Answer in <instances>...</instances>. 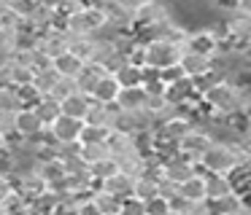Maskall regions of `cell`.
<instances>
[{
  "instance_id": "41",
  "label": "cell",
  "mask_w": 251,
  "mask_h": 215,
  "mask_svg": "<svg viewBox=\"0 0 251 215\" xmlns=\"http://www.w3.org/2000/svg\"><path fill=\"white\" fill-rule=\"evenodd\" d=\"M0 86H14V57L0 59Z\"/></svg>"
},
{
  "instance_id": "14",
  "label": "cell",
  "mask_w": 251,
  "mask_h": 215,
  "mask_svg": "<svg viewBox=\"0 0 251 215\" xmlns=\"http://www.w3.org/2000/svg\"><path fill=\"white\" fill-rule=\"evenodd\" d=\"M178 196L189 204H202L208 202V191H205V172L197 170L189 180H184L178 186Z\"/></svg>"
},
{
  "instance_id": "35",
  "label": "cell",
  "mask_w": 251,
  "mask_h": 215,
  "mask_svg": "<svg viewBox=\"0 0 251 215\" xmlns=\"http://www.w3.org/2000/svg\"><path fill=\"white\" fill-rule=\"evenodd\" d=\"M0 134L6 140L17 137V110H0Z\"/></svg>"
},
{
  "instance_id": "9",
  "label": "cell",
  "mask_w": 251,
  "mask_h": 215,
  "mask_svg": "<svg viewBox=\"0 0 251 215\" xmlns=\"http://www.w3.org/2000/svg\"><path fill=\"white\" fill-rule=\"evenodd\" d=\"M195 172H197V167L192 164V161H186L178 150L162 161V177H165V180H170V183H176V186H181L184 180H189Z\"/></svg>"
},
{
  "instance_id": "50",
  "label": "cell",
  "mask_w": 251,
  "mask_h": 215,
  "mask_svg": "<svg viewBox=\"0 0 251 215\" xmlns=\"http://www.w3.org/2000/svg\"><path fill=\"white\" fill-rule=\"evenodd\" d=\"M229 215H251V207H246V204H240L235 213H229Z\"/></svg>"
},
{
  "instance_id": "4",
  "label": "cell",
  "mask_w": 251,
  "mask_h": 215,
  "mask_svg": "<svg viewBox=\"0 0 251 215\" xmlns=\"http://www.w3.org/2000/svg\"><path fill=\"white\" fill-rule=\"evenodd\" d=\"M184 48L176 46V43L168 41H149L143 43V67H151V70H165L170 64H178Z\"/></svg>"
},
{
  "instance_id": "23",
  "label": "cell",
  "mask_w": 251,
  "mask_h": 215,
  "mask_svg": "<svg viewBox=\"0 0 251 215\" xmlns=\"http://www.w3.org/2000/svg\"><path fill=\"white\" fill-rule=\"evenodd\" d=\"M89 94H84V91H76V94L65 97V100L60 102L62 105V116H71V118H78V121H84V116H87L89 110Z\"/></svg>"
},
{
  "instance_id": "26",
  "label": "cell",
  "mask_w": 251,
  "mask_h": 215,
  "mask_svg": "<svg viewBox=\"0 0 251 215\" xmlns=\"http://www.w3.org/2000/svg\"><path fill=\"white\" fill-rule=\"evenodd\" d=\"M116 167H119V172H125V175H130L132 180L141 175H146V156L138 153V150H132V153L122 156V159H114Z\"/></svg>"
},
{
  "instance_id": "10",
  "label": "cell",
  "mask_w": 251,
  "mask_h": 215,
  "mask_svg": "<svg viewBox=\"0 0 251 215\" xmlns=\"http://www.w3.org/2000/svg\"><path fill=\"white\" fill-rule=\"evenodd\" d=\"M35 46H38L49 59H54V57H60V54L68 51V32L62 30V27H49V30H44L38 35Z\"/></svg>"
},
{
  "instance_id": "37",
  "label": "cell",
  "mask_w": 251,
  "mask_h": 215,
  "mask_svg": "<svg viewBox=\"0 0 251 215\" xmlns=\"http://www.w3.org/2000/svg\"><path fill=\"white\" fill-rule=\"evenodd\" d=\"M119 215H146V202L138 196H127L119 204Z\"/></svg>"
},
{
  "instance_id": "6",
  "label": "cell",
  "mask_w": 251,
  "mask_h": 215,
  "mask_svg": "<svg viewBox=\"0 0 251 215\" xmlns=\"http://www.w3.org/2000/svg\"><path fill=\"white\" fill-rule=\"evenodd\" d=\"M219 46H222V41H219V35H216L213 27H197V30H192L189 38H186L184 51L202 54V57H211L213 59L219 54Z\"/></svg>"
},
{
  "instance_id": "33",
  "label": "cell",
  "mask_w": 251,
  "mask_h": 215,
  "mask_svg": "<svg viewBox=\"0 0 251 215\" xmlns=\"http://www.w3.org/2000/svg\"><path fill=\"white\" fill-rule=\"evenodd\" d=\"M0 110H22L17 86H0Z\"/></svg>"
},
{
  "instance_id": "30",
  "label": "cell",
  "mask_w": 251,
  "mask_h": 215,
  "mask_svg": "<svg viewBox=\"0 0 251 215\" xmlns=\"http://www.w3.org/2000/svg\"><path fill=\"white\" fill-rule=\"evenodd\" d=\"M78 156H81V161L87 167H92V164H98V161L108 159L111 153H108V148H105V143H87V145H81Z\"/></svg>"
},
{
  "instance_id": "12",
  "label": "cell",
  "mask_w": 251,
  "mask_h": 215,
  "mask_svg": "<svg viewBox=\"0 0 251 215\" xmlns=\"http://www.w3.org/2000/svg\"><path fill=\"white\" fill-rule=\"evenodd\" d=\"M35 172L44 177V180H46V188H49V186H57V183L65 180L68 167H65V161H62L57 153H51V156H41L38 164H35Z\"/></svg>"
},
{
  "instance_id": "3",
  "label": "cell",
  "mask_w": 251,
  "mask_h": 215,
  "mask_svg": "<svg viewBox=\"0 0 251 215\" xmlns=\"http://www.w3.org/2000/svg\"><path fill=\"white\" fill-rule=\"evenodd\" d=\"M168 19H173V5L168 0H149L143 8L132 14V35H143V32H149L151 27L162 24Z\"/></svg>"
},
{
  "instance_id": "42",
  "label": "cell",
  "mask_w": 251,
  "mask_h": 215,
  "mask_svg": "<svg viewBox=\"0 0 251 215\" xmlns=\"http://www.w3.org/2000/svg\"><path fill=\"white\" fill-rule=\"evenodd\" d=\"M181 78H186V75H184V70H181V64H170V67L159 70V81H162L165 86L176 84V81H181Z\"/></svg>"
},
{
  "instance_id": "29",
  "label": "cell",
  "mask_w": 251,
  "mask_h": 215,
  "mask_svg": "<svg viewBox=\"0 0 251 215\" xmlns=\"http://www.w3.org/2000/svg\"><path fill=\"white\" fill-rule=\"evenodd\" d=\"M92 202H95V207H98L100 215H119L122 199H116V196H111V194H105L103 188H95Z\"/></svg>"
},
{
  "instance_id": "49",
  "label": "cell",
  "mask_w": 251,
  "mask_h": 215,
  "mask_svg": "<svg viewBox=\"0 0 251 215\" xmlns=\"http://www.w3.org/2000/svg\"><path fill=\"white\" fill-rule=\"evenodd\" d=\"M238 11L246 16H251V0H238Z\"/></svg>"
},
{
  "instance_id": "20",
  "label": "cell",
  "mask_w": 251,
  "mask_h": 215,
  "mask_svg": "<svg viewBox=\"0 0 251 215\" xmlns=\"http://www.w3.org/2000/svg\"><path fill=\"white\" fill-rule=\"evenodd\" d=\"M95 41H98V35H68V51L87 64L95 57Z\"/></svg>"
},
{
  "instance_id": "11",
  "label": "cell",
  "mask_w": 251,
  "mask_h": 215,
  "mask_svg": "<svg viewBox=\"0 0 251 215\" xmlns=\"http://www.w3.org/2000/svg\"><path fill=\"white\" fill-rule=\"evenodd\" d=\"M181 70H184L186 78L192 81H202L205 75H211L213 70V59L211 57H202V54H192V51H184L178 59Z\"/></svg>"
},
{
  "instance_id": "48",
  "label": "cell",
  "mask_w": 251,
  "mask_h": 215,
  "mask_svg": "<svg viewBox=\"0 0 251 215\" xmlns=\"http://www.w3.org/2000/svg\"><path fill=\"white\" fill-rule=\"evenodd\" d=\"M11 191H14V180H11V177H6V175H0V202H3Z\"/></svg>"
},
{
  "instance_id": "45",
  "label": "cell",
  "mask_w": 251,
  "mask_h": 215,
  "mask_svg": "<svg viewBox=\"0 0 251 215\" xmlns=\"http://www.w3.org/2000/svg\"><path fill=\"white\" fill-rule=\"evenodd\" d=\"M159 196L168 199V202H173L176 196H178V186L170 180H165V177H159Z\"/></svg>"
},
{
  "instance_id": "46",
  "label": "cell",
  "mask_w": 251,
  "mask_h": 215,
  "mask_svg": "<svg viewBox=\"0 0 251 215\" xmlns=\"http://www.w3.org/2000/svg\"><path fill=\"white\" fill-rule=\"evenodd\" d=\"M114 3L119 5V8L125 11V14H130V16H132L138 8H143V5L149 3V0H114Z\"/></svg>"
},
{
  "instance_id": "27",
  "label": "cell",
  "mask_w": 251,
  "mask_h": 215,
  "mask_svg": "<svg viewBox=\"0 0 251 215\" xmlns=\"http://www.w3.org/2000/svg\"><path fill=\"white\" fill-rule=\"evenodd\" d=\"M132 196L143 199V202L159 196V177L149 175V172H146V175H141V177H135V180H132Z\"/></svg>"
},
{
  "instance_id": "24",
  "label": "cell",
  "mask_w": 251,
  "mask_h": 215,
  "mask_svg": "<svg viewBox=\"0 0 251 215\" xmlns=\"http://www.w3.org/2000/svg\"><path fill=\"white\" fill-rule=\"evenodd\" d=\"M205 191H208V202H216V199L227 196V194H235V188H232L229 175H211V172H205Z\"/></svg>"
},
{
  "instance_id": "31",
  "label": "cell",
  "mask_w": 251,
  "mask_h": 215,
  "mask_svg": "<svg viewBox=\"0 0 251 215\" xmlns=\"http://www.w3.org/2000/svg\"><path fill=\"white\" fill-rule=\"evenodd\" d=\"M57 81H60V75H57L54 70L49 67V70H41V73H35L33 86H35V91H38L41 97H46V94H51V91H54Z\"/></svg>"
},
{
  "instance_id": "52",
  "label": "cell",
  "mask_w": 251,
  "mask_h": 215,
  "mask_svg": "<svg viewBox=\"0 0 251 215\" xmlns=\"http://www.w3.org/2000/svg\"><path fill=\"white\" fill-rule=\"evenodd\" d=\"M168 215H186V213H184V210H173V207H170Z\"/></svg>"
},
{
  "instance_id": "15",
  "label": "cell",
  "mask_w": 251,
  "mask_h": 215,
  "mask_svg": "<svg viewBox=\"0 0 251 215\" xmlns=\"http://www.w3.org/2000/svg\"><path fill=\"white\" fill-rule=\"evenodd\" d=\"M44 129H46L44 121L35 116L33 108H22V110H17V137L30 140V137H35V134H41Z\"/></svg>"
},
{
  "instance_id": "17",
  "label": "cell",
  "mask_w": 251,
  "mask_h": 215,
  "mask_svg": "<svg viewBox=\"0 0 251 215\" xmlns=\"http://www.w3.org/2000/svg\"><path fill=\"white\" fill-rule=\"evenodd\" d=\"M105 148H108L111 159H122V156L138 150L135 148V137L127 134V132H119V129H111L108 132V137H105Z\"/></svg>"
},
{
  "instance_id": "22",
  "label": "cell",
  "mask_w": 251,
  "mask_h": 215,
  "mask_svg": "<svg viewBox=\"0 0 251 215\" xmlns=\"http://www.w3.org/2000/svg\"><path fill=\"white\" fill-rule=\"evenodd\" d=\"M33 110H35V116H38L41 121H44V127H49V124H54L57 118L62 116V105H60V100H54L51 94L41 97V100L33 105Z\"/></svg>"
},
{
  "instance_id": "32",
  "label": "cell",
  "mask_w": 251,
  "mask_h": 215,
  "mask_svg": "<svg viewBox=\"0 0 251 215\" xmlns=\"http://www.w3.org/2000/svg\"><path fill=\"white\" fill-rule=\"evenodd\" d=\"M208 204H211L213 215H229V213H235V210L243 204V199H240L238 194H227V196L216 199V202H208Z\"/></svg>"
},
{
  "instance_id": "1",
  "label": "cell",
  "mask_w": 251,
  "mask_h": 215,
  "mask_svg": "<svg viewBox=\"0 0 251 215\" xmlns=\"http://www.w3.org/2000/svg\"><path fill=\"white\" fill-rule=\"evenodd\" d=\"M249 164V153H246L243 143H224V140H213L205 156L200 159V172H211V175H232L238 167Z\"/></svg>"
},
{
  "instance_id": "44",
  "label": "cell",
  "mask_w": 251,
  "mask_h": 215,
  "mask_svg": "<svg viewBox=\"0 0 251 215\" xmlns=\"http://www.w3.org/2000/svg\"><path fill=\"white\" fill-rule=\"evenodd\" d=\"M8 3H11L14 8H17L19 14H22V19H27V16L41 5V0H8Z\"/></svg>"
},
{
  "instance_id": "18",
  "label": "cell",
  "mask_w": 251,
  "mask_h": 215,
  "mask_svg": "<svg viewBox=\"0 0 251 215\" xmlns=\"http://www.w3.org/2000/svg\"><path fill=\"white\" fill-rule=\"evenodd\" d=\"M149 100V91L143 86H127V89L119 91L116 97V108L119 110H143Z\"/></svg>"
},
{
  "instance_id": "21",
  "label": "cell",
  "mask_w": 251,
  "mask_h": 215,
  "mask_svg": "<svg viewBox=\"0 0 251 215\" xmlns=\"http://www.w3.org/2000/svg\"><path fill=\"white\" fill-rule=\"evenodd\" d=\"M105 75V67L103 64H95V62H87L81 70H78L76 75V86L78 91H84V94H92V89L98 86V81Z\"/></svg>"
},
{
  "instance_id": "2",
  "label": "cell",
  "mask_w": 251,
  "mask_h": 215,
  "mask_svg": "<svg viewBox=\"0 0 251 215\" xmlns=\"http://www.w3.org/2000/svg\"><path fill=\"white\" fill-rule=\"evenodd\" d=\"M105 27H108V16H105L103 5L98 3L84 5L73 16L62 19V30L68 35H100V32H105Z\"/></svg>"
},
{
  "instance_id": "28",
  "label": "cell",
  "mask_w": 251,
  "mask_h": 215,
  "mask_svg": "<svg viewBox=\"0 0 251 215\" xmlns=\"http://www.w3.org/2000/svg\"><path fill=\"white\" fill-rule=\"evenodd\" d=\"M114 78L119 81L122 89H127V86H143V67L125 62V64H122V67L114 73Z\"/></svg>"
},
{
  "instance_id": "47",
  "label": "cell",
  "mask_w": 251,
  "mask_h": 215,
  "mask_svg": "<svg viewBox=\"0 0 251 215\" xmlns=\"http://www.w3.org/2000/svg\"><path fill=\"white\" fill-rule=\"evenodd\" d=\"M186 215H213V210H211V204H208V202H202V204H189Z\"/></svg>"
},
{
  "instance_id": "25",
  "label": "cell",
  "mask_w": 251,
  "mask_h": 215,
  "mask_svg": "<svg viewBox=\"0 0 251 215\" xmlns=\"http://www.w3.org/2000/svg\"><path fill=\"white\" fill-rule=\"evenodd\" d=\"M81 67H84V62L78 57H73L71 51H65V54H60V57L51 59V70H54L60 78H76Z\"/></svg>"
},
{
  "instance_id": "16",
  "label": "cell",
  "mask_w": 251,
  "mask_h": 215,
  "mask_svg": "<svg viewBox=\"0 0 251 215\" xmlns=\"http://www.w3.org/2000/svg\"><path fill=\"white\" fill-rule=\"evenodd\" d=\"M119 91H122L119 81H116L114 75H108V73H105L103 78L98 81V86L92 89L89 100L100 102V105H116V97H119Z\"/></svg>"
},
{
  "instance_id": "36",
  "label": "cell",
  "mask_w": 251,
  "mask_h": 215,
  "mask_svg": "<svg viewBox=\"0 0 251 215\" xmlns=\"http://www.w3.org/2000/svg\"><path fill=\"white\" fill-rule=\"evenodd\" d=\"M108 132H111V129H103V127H89V124H84L78 143H81V145H87V143H105Z\"/></svg>"
},
{
  "instance_id": "39",
  "label": "cell",
  "mask_w": 251,
  "mask_h": 215,
  "mask_svg": "<svg viewBox=\"0 0 251 215\" xmlns=\"http://www.w3.org/2000/svg\"><path fill=\"white\" fill-rule=\"evenodd\" d=\"M17 94H19V102H22V108H33L35 102L41 100V94L35 91V86H17Z\"/></svg>"
},
{
  "instance_id": "19",
  "label": "cell",
  "mask_w": 251,
  "mask_h": 215,
  "mask_svg": "<svg viewBox=\"0 0 251 215\" xmlns=\"http://www.w3.org/2000/svg\"><path fill=\"white\" fill-rule=\"evenodd\" d=\"M98 188H103L105 194H111L116 199H127V196H132V177L125 175V172H116V175L100 180Z\"/></svg>"
},
{
  "instance_id": "7",
  "label": "cell",
  "mask_w": 251,
  "mask_h": 215,
  "mask_svg": "<svg viewBox=\"0 0 251 215\" xmlns=\"http://www.w3.org/2000/svg\"><path fill=\"white\" fill-rule=\"evenodd\" d=\"M11 180H14V188H17L27 202H33V199L44 196V194L49 191V188H46V180L35 170H22V172H17Z\"/></svg>"
},
{
  "instance_id": "34",
  "label": "cell",
  "mask_w": 251,
  "mask_h": 215,
  "mask_svg": "<svg viewBox=\"0 0 251 215\" xmlns=\"http://www.w3.org/2000/svg\"><path fill=\"white\" fill-rule=\"evenodd\" d=\"M89 172H92V177L100 183V180H105V177L116 175V172H119V167H116V161L108 156V159H103V161H98V164L89 167Z\"/></svg>"
},
{
  "instance_id": "51",
  "label": "cell",
  "mask_w": 251,
  "mask_h": 215,
  "mask_svg": "<svg viewBox=\"0 0 251 215\" xmlns=\"http://www.w3.org/2000/svg\"><path fill=\"white\" fill-rule=\"evenodd\" d=\"M6 150H8V140L0 134V153H6Z\"/></svg>"
},
{
  "instance_id": "43",
  "label": "cell",
  "mask_w": 251,
  "mask_h": 215,
  "mask_svg": "<svg viewBox=\"0 0 251 215\" xmlns=\"http://www.w3.org/2000/svg\"><path fill=\"white\" fill-rule=\"evenodd\" d=\"M168 210H170V202L162 196H154L146 202V215H168Z\"/></svg>"
},
{
  "instance_id": "13",
  "label": "cell",
  "mask_w": 251,
  "mask_h": 215,
  "mask_svg": "<svg viewBox=\"0 0 251 215\" xmlns=\"http://www.w3.org/2000/svg\"><path fill=\"white\" fill-rule=\"evenodd\" d=\"M116 116H119V108L116 105H100V102H89V110L84 116V124L89 127H103V129H114Z\"/></svg>"
},
{
  "instance_id": "38",
  "label": "cell",
  "mask_w": 251,
  "mask_h": 215,
  "mask_svg": "<svg viewBox=\"0 0 251 215\" xmlns=\"http://www.w3.org/2000/svg\"><path fill=\"white\" fill-rule=\"evenodd\" d=\"M76 91H78V86H76V78H60V81H57V86H54V91H51V97L62 102L65 97L76 94Z\"/></svg>"
},
{
  "instance_id": "5",
  "label": "cell",
  "mask_w": 251,
  "mask_h": 215,
  "mask_svg": "<svg viewBox=\"0 0 251 215\" xmlns=\"http://www.w3.org/2000/svg\"><path fill=\"white\" fill-rule=\"evenodd\" d=\"M213 143V134L208 132V129H202L200 124H195V127L186 132V137L178 143V153L184 156L186 161H192L195 167H200V159L205 156V150L211 148Z\"/></svg>"
},
{
  "instance_id": "8",
  "label": "cell",
  "mask_w": 251,
  "mask_h": 215,
  "mask_svg": "<svg viewBox=\"0 0 251 215\" xmlns=\"http://www.w3.org/2000/svg\"><path fill=\"white\" fill-rule=\"evenodd\" d=\"M46 129H49V134L54 137L57 145H71V143H78L81 129H84V121L71 118V116H60L54 124H49Z\"/></svg>"
},
{
  "instance_id": "40",
  "label": "cell",
  "mask_w": 251,
  "mask_h": 215,
  "mask_svg": "<svg viewBox=\"0 0 251 215\" xmlns=\"http://www.w3.org/2000/svg\"><path fill=\"white\" fill-rule=\"evenodd\" d=\"M208 5H211V11L219 16H229V14L238 11V0H208Z\"/></svg>"
}]
</instances>
